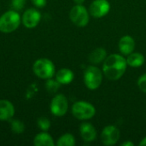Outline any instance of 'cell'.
I'll return each instance as SVG.
<instances>
[{
    "label": "cell",
    "mask_w": 146,
    "mask_h": 146,
    "mask_svg": "<svg viewBox=\"0 0 146 146\" xmlns=\"http://www.w3.org/2000/svg\"><path fill=\"white\" fill-rule=\"evenodd\" d=\"M37 124L38 128H40L42 131L46 132L50 129V121L48 118L46 117H40L37 121Z\"/></svg>",
    "instance_id": "obj_21"
},
{
    "label": "cell",
    "mask_w": 146,
    "mask_h": 146,
    "mask_svg": "<svg viewBox=\"0 0 146 146\" xmlns=\"http://www.w3.org/2000/svg\"><path fill=\"white\" fill-rule=\"evenodd\" d=\"M137 85H138V87L139 88V90L141 92H143L144 93H146V73L143 74L138 79Z\"/></svg>",
    "instance_id": "obj_23"
},
{
    "label": "cell",
    "mask_w": 146,
    "mask_h": 146,
    "mask_svg": "<svg viewBox=\"0 0 146 146\" xmlns=\"http://www.w3.org/2000/svg\"><path fill=\"white\" fill-rule=\"evenodd\" d=\"M103 71L96 65L88 66L84 72V83L86 88L94 91L100 87L103 82Z\"/></svg>",
    "instance_id": "obj_2"
},
{
    "label": "cell",
    "mask_w": 146,
    "mask_h": 146,
    "mask_svg": "<svg viewBox=\"0 0 146 146\" xmlns=\"http://www.w3.org/2000/svg\"><path fill=\"white\" fill-rule=\"evenodd\" d=\"M76 144L75 138L71 133H64L62 134L56 142L57 146H74Z\"/></svg>",
    "instance_id": "obj_18"
},
{
    "label": "cell",
    "mask_w": 146,
    "mask_h": 146,
    "mask_svg": "<svg viewBox=\"0 0 146 146\" xmlns=\"http://www.w3.org/2000/svg\"><path fill=\"white\" fill-rule=\"evenodd\" d=\"M60 86H61V84L56 80H52L51 78L48 79L46 83H45V88L50 93L56 92L58 91V89L60 88Z\"/></svg>",
    "instance_id": "obj_20"
},
{
    "label": "cell",
    "mask_w": 146,
    "mask_h": 146,
    "mask_svg": "<svg viewBox=\"0 0 146 146\" xmlns=\"http://www.w3.org/2000/svg\"><path fill=\"white\" fill-rule=\"evenodd\" d=\"M21 24V16L16 10H9L0 16V32L10 33L15 31Z\"/></svg>",
    "instance_id": "obj_3"
},
{
    "label": "cell",
    "mask_w": 146,
    "mask_h": 146,
    "mask_svg": "<svg viewBox=\"0 0 146 146\" xmlns=\"http://www.w3.org/2000/svg\"><path fill=\"white\" fill-rule=\"evenodd\" d=\"M135 40L130 35L122 36L118 42V48L121 55L128 56L132 52H133L135 49Z\"/></svg>",
    "instance_id": "obj_11"
},
{
    "label": "cell",
    "mask_w": 146,
    "mask_h": 146,
    "mask_svg": "<svg viewBox=\"0 0 146 146\" xmlns=\"http://www.w3.org/2000/svg\"><path fill=\"white\" fill-rule=\"evenodd\" d=\"M89 10L83 4H75L69 11L70 21L79 27H86L90 21Z\"/></svg>",
    "instance_id": "obj_6"
},
{
    "label": "cell",
    "mask_w": 146,
    "mask_h": 146,
    "mask_svg": "<svg viewBox=\"0 0 146 146\" xmlns=\"http://www.w3.org/2000/svg\"><path fill=\"white\" fill-rule=\"evenodd\" d=\"M139 145L141 146H146V137H145L140 142H139Z\"/></svg>",
    "instance_id": "obj_26"
},
{
    "label": "cell",
    "mask_w": 146,
    "mask_h": 146,
    "mask_svg": "<svg viewBox=\"0 0 146 146\" xmlns=\"http://www.w3.org/2000/svg\"><path fill=\"white\" fill-rule=\"evenodd\" d=\"M50 109L51 114L55 116L61 117L65 115L68 110V101L67 98L63 94L56 95L50 102Z\"/></svg>",
    "instance_id": "obj_8"
},
{
    "label": "cell",
    "mask_w": 146,
    "mask_h": 146,
    "mask_svg": "<svg viewBox=\"0 0 146 146\" xmlns=\"http://www.w3.org/2000/svg\"><path fill=\"white\" fill-rule=\"evenodd\" d=\"M33 70L39 79L48 80L54 76L56 68L52 61L47 58H39L33 63Z\"/></svg>",
    "instance_id": "obj_5"
},
{
    "label": "cell",
    "mask_w": 146,
    "mask_h": 146,
    "mask_svg": "<svg viewBox=\"0 0 146 146\" xmlns=\"http://www.w3.org/2000/svg\"><path fill=\"white\" fill-rule=\"evenodd\" d=\"M32 3L38 8H43L46 5L47 0H31Z\"/></svg>",
    "instance_id": "obj_24"
},
{
    "label": "cell",
    "mask_w": 146,
    "mask_h": 146,
    "mask_svg": "<svg viewBox=\"0 0 146 146\" xmlns=\"http://www.w3.org/2000/svg\"><path fill=\"white\" fill-rule=\"evenodd\" d=\"M41 14L35 9H28L22 15V23L27 28L35 27L40 21Z\"/></svg>",
    "instance_id": "obj_10"
},
{
    "label": "cell",
    "mask_w": 146,
    "mask_h": 146,
    "mask_svg": "<svg viewBox=\"0 0 146 146\" xmlns=\"http://www.w3.org/2000/svg\"><path fill=\"white\" fill-rule=\"evenodd\" d=\"M33 145L35 146H54L55 143L52 137L44 132L37 134L33 139Z\"/></svg>",
    "instance_id": "obj_17"
},
{
    "label": "cell",
    "mask_w": 146,
    "mask_h": 146,
    "mask_svg": "<svg viewBox=\"0 0 146 146\" xmlns=\"http://www.w3.org/2000/svg\"><path fill=\"white\" fill-rule=\"evenodd\" d=\"M133 145H134V144H133L132 141H130V140H127V141H125V142L121 143V146H133Z\"/></svg>",
    "instance_id": "obj_25"
},
{
    "label": "cell",
    "mask_w": 146,
    "mask_h": 146,
    "mask_svg": "<svg viewBox=\"0 0 146 146\" xmlns=\"http://www.w3.org/2000/svg\"><path fill=\"white\" fill-rule=\"evenodd\" d=\"M74 78V72L69 68H61L56 74V80L61 85H68L70 84Z\"/></svg>",
    "instance_id": "obj_15"
},
{
    "label": "cell",
    "mask_w": 146,
    "mask_h": 146,
    "mask_svg": "<svg viewBox=\"0 0 146 146\" xmlns=\"http://www.w3.org/2000/svg\"><path fill=\"white\" fill-rule=\"evenodd\" d=\"M90 15L93 18H103L110 10V3L108 0H94L89 6Z\"/></svg>",
    "instance_id": "obj_9"
},
{
    "label": "cell",
    "mask_w": 146,
    "mask_h": 146,
    "mask_svg": "<svg viewBox=\"0 0 146 146\" xmlns=\"http://www.w3.org/2000/svg\"><path fill=\"white\" fill-rule=\"evenodd\" d=\"M107 51L103 47H98L92 50L89 56H88V61L90 63L93 65H98L100 63H103L105 58L107 57Z\"/></svg>",
    "instance_id": "obj_14"
},
{
    "label": "cell",
    "mask_w": 146,
    "mask_h": 146,
    "mask_svg": "<svg viewBox=\"0 0 146 146\" xmlns=\"http://www.w3.org/2000/svg\"><path fill=\"white\" fill-rule=\"evenodd\" d=\"M86 0H74L75 4H83Z\"/></svg>",
    "instance_id": "obj_27"
},
{
    "label": "cell",
    "mask_w": 146,
    "mask_h": 146,
    "mask_svg": "<svg viewBox=\"0 0 146 146\" xmlns=\"http://www.w3.org/2000/svg\"><path fill=\"white\" fill-rule=\"evenodd\" d=\"M15 115V107L8 100H0V121H9Z\"/></svg>",
    "instance_id": "obj_13"
},
{
    "label": "cell",
    "mask_w": 146,
    "mask_h": 146,
    "mask_svg": "<svg viewBox=\"0 0 146 146\" xmlns=\"http://www.w3.org/2000/svg\"><path fill=\"white\" fill-rule=\"evenodd\" d=\"M121 137L120 130L114 125H108L101 132L100 139L104 145L111 146L117 144Z\"/></svg>",
    "instance_id": "obj_7"
},
{
    "label": "cell",
    "mask_w": 146,
    "mask_h": 146,
    "mask_svg": "<svg viewBox=\"0 0 146 146\" xmlns=\"http://www.w3.org/2000/svg\"><path fill=\"white\" fill-rule=\"evenodd\" d=\"M80 137L85 142H93L98 136V132L95 127L90 122H83L80 127Z\"/></svg>",
    "instance_id": "obj_12"
},
{
    "label": "cell",
    "mask_w": 146,
    "mask_h": 146,
    "mask_svg": "<svg viewBox=\"0 0 146 146\" xmlns=\"http://www.w3.org/2000/svg\"><path fill=\"white\" fill-rule=\"evenodd\" d=\"M27 0H12L11 1V5L13 9L16 11H21V9H24L26 5Z\"/></svg>",
    "instance_id": "obj_22"
},
{
    "label": "cell",
    "mask_w": 146,
    "mask_h": 146,
    "mask_svg": "<svg viewBox=\"0 0 146 146\" xmlns=\"http://www.w3.org/2000/svg\"><path fill=\"white\" fill-rule=\"evenodd\" d=\"M127 66L131 68H139L144 65L145 62V57L142 53L132 52L126 57Z\"/></svg>",
    "instance_id": "obj_16"
},
{
    "label": "cell",
    "mask_w": 146,
    "mask_h": 146,
    "mask_svg": "<svg viewBox=\"0 0 146 146\" xmlns=\"http://www.w3.org/2000/svg\"><path fill=\"white\" fill-rule=\"evenodd\" d=\"M11 131L15 134H21L25 131V125L19 120H13L10 121Z\"/></svg>",
    "instance_id": "obj_19"
},
{
    "label": "cell",
    "mask_w": 146,
    "mask_h": 146,
    "mask_svg": "<svg viewBox=\"0 0 146 146\" xmlns=\"http://www.w3.org/2000/svg\"><path fill=\"white\" fill-rule=\"evenodd\" d=\"M127 68V63L124 56L115 53L107 56L103 62L102 71L108 80L115 81L125 74Z\"/></svg>",
    "instance_id": "obj_1"
},
{
    "label": "cell",
    "mask_w": 146,
    "mask_h": 146,
    "mask_svg": "<svg viewBox=\"0 0 146 146\" xmlns=\"http://www.w3.org/2000/svg\"><path fill=\"white\" fill-rule=\"evenodd\" d=\"M73 115L80 121H88L96 115L94 105L86 101H77L72 105Z\"/></svg>",
    "instance_id": "obj_4"
}]
</instances>
